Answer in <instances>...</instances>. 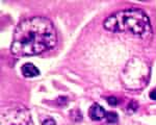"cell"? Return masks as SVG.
<instances>
[{
	"mask_svg": "<svg viewBox=\"0 0 156 125\" xmlns=\"http://www.w3.org/2000/svg\"><path fill=\"white\" fill-rule=\"evenodd\" d=\"M103 25L109 31H129L142 38L151 34L149 18L140 9H126L118 12L108 17Z\"/></svg>",
	"mask_w": 156,
	"mask_h": 125,
	"instance_id": "7a4b0ae2",
	"label": "cell"
},
{
	"mask_svg": "<svg viewBox=\"0 0 156 125\" xmlns=\"http://www.w3.org/2000/svg\"><path fill=\"white\" fill-rule=\"evenodd\" d=\"M1 125H34V122L26 107L14 105L2 111Z\"/></svg>",
	"mask_w": 156,
	"mask_h": 125,
	"instance_id": "277c9868",
	"label": "cell"
},
{
	"mask_svg": "<svg viewBox=\"0 0 156 125\" xmlns=\"http://www.w3.org/2000/svg\"><path fill=\"white\" fill-rule=\"evenodd\" d=\"M89 115H90V118L92 120H94V121H99V120H102L103 118H105L106 112L104 111V109H103L101 105L95 103L90 107Z\"/></svg>",
	"mask_w": 156,
	"mask_h": 125,
	"instance_id": "5b68a950",
	"label": "cell"
},
{
	"mask_svg": "<svg viewBox=\"0 0 156 125\" xmlns=\"http://www.w3.org/2000/svg\"><path fill=\"white\" fill-rule=\"evenodd\" d=\"M21 71H22V74H23L25 77H27V78L36 77L40 74V70L37 69L34 65L30 64V62H27V64L23 65L21 68Z\"/></svg>",
	"mask_w": 156,
	"mask_h": 125,
	"instance_id": "8992f818",
	"label": "cell"
},
{
	"mask_svg": "<svg viewBox=\"0 0 156 125\" xmlns=\"http://www.w3.org/2000/svg\"><path fill=\"white\" fill-rule=\"evenodd\" d=\"M150 98L153 100H156V89L152 90V91L150 92Z\"/></svg>",
	"mask_w": 156,
	"mask_h": 125,
	"instance_id": "30bf717a",
	"label": "cell"
},
{
	"mask_svg": "<svg viewBox=\"0 0 156 125\" xmlns=\"http://www.w3.org/2000/svg\"><path fill=\"white\" fill-rule=\"evenodd\" d=\"M56 41L52 22L44 17H32L23 20L16 27L11 51L18 56L36 55L53 48Z\"/></svg>",
	"mask_w": 156,
	"mask_h": 125,
	"instance_id": "6da1fadb",
	"label": "cell"
},
{
	"mask_svg": "<svg viewBox=\"0 0 156 125\" xmlns=\"http://www.w3.org/2000/svg\"><path fill=\"white\" fill-rule=\"evenodd\" d=\"M107 101H108V103L112 104V105H115V104H117V102H118V100H117L115 97L110 96V97H108V98H107Z\"/></svg>",
	"mask_w": 156,
	"mask_h": 125,
	"instance_id": "9c48e42d",
	"label": "cell"
},
{
	"mask_svg": "<svg viewBox=\"0 0 156 125\" xmlns=\"http://www.w3.org/2000/svg\"><path fill=\"white\" fill-rule=\"evenodd\" d=\"M150 69L147 62L138 57H133L127 62L122 73V81L129 90H140L148 82Z\"/></svg>",
	"mask_w": 156,
	"mask_h": 125,
	"instance_id": "3957f363",
	"label": "cell"
},
{
	"mask_svg": "<svg viewBox=\"0 0 156 125\" xmlns=\"http://www.w3.org/2000/svg\"><path fill=\"white\" fill-rule=\"evenodd\" d=\"M42 125H55V121L52 118H46L43 121Z\"/></svg>",
	"mask_w": 156,
	"mask_h": 125,
	"instance_id": "ba28073f",
	"label": "cell"
},
{
	"mask_svg": "<svg viewBox=\"0 0 156 125\" xmlns=\"http://www.w3.org/2000/svg\"><path fill=\"white\" fill-rule=\"evenodd\" d=\"M105 118L107 119V121L108 122H117L118 121V115L115 114V112H106V116H105Z\"/></svg>",
	"mask_w": 156,
	"mask_h": 125,
	"instance_id": "52a82bcc",
	"label": "cell"
}]
</instances>
